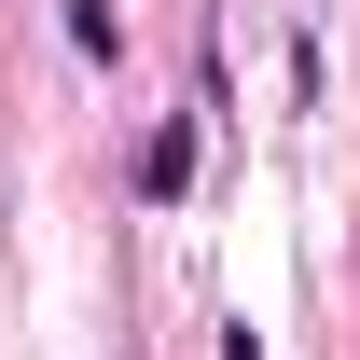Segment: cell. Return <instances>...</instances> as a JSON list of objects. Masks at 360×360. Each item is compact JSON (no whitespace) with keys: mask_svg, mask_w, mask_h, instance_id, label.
I'll return each instance as SVG.
<instances>
[{"mask_svg":"<svg viewBox=\"0 0 360 360\" xmlns=\"http://www.w3.org/2000/svg\"><path fill=\"white\" fill-rule=\"evenodd\" d=\"M70 42H84V56H111V42H125V14H111V0H70Z\"/></svg>","mask_w":360,"mask_h":360,"instance_id":"obj_2","label":"cell"},{"mask_svg":"<svg viewBox=\"0 0 360 360\" xmlns=\"http://www.w3.org/2000/svg\"><path fill=\"white\" fill-rule=\"evenodd\" d=\"M180 180H194V111H167L139 139V194H180Z\"/></svg>","mask_w":360,"mask_h":360,"instance_id":"obj_1","label":"cell"},{"mask_svg":"<svg viewBox=\"0 0 360 360\" xmlns=\"http://www.w3.org/2000/svg\"><path fill=\"white\" fill-rule=\"evenodd\" d=\"M222 360H264V347H250V333H236V319H222Z\"/></svg>","mask_w":360,"mask_h":360,"instance_id":"obj_3","label":"cell"}]
</instances>
